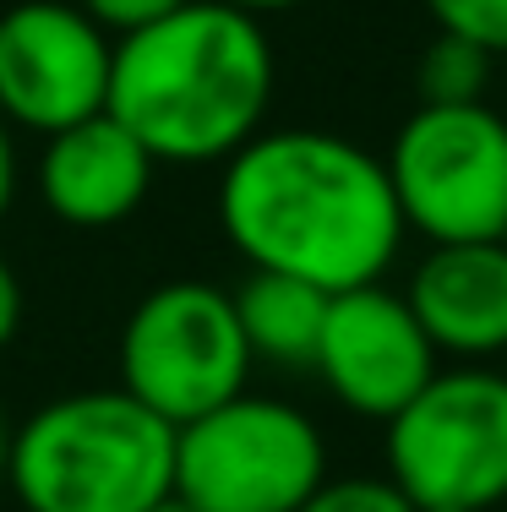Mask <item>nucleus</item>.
<instances>
[{
	"label": "nucleus",
	"mask_w": 507,
	"mask_h": 512,
	"mask_svg": "<svg viewBox=\"0 0 507 512\" xmlns=\"http://www.w3.org/2000/svg\"><path fill=\"white\" fill-rule=\"evenodd\" d=\"M273 71L262 17L186 0L164 22L115 39L104 109L159 164H224L268 120Z\"/></svg>",
	"instance_id": "obj_2"
},
{
	"label": "nucleus",
	"mask_w": 507,
	"mask_h": 512,
	"mask_svg": "<svg viewBox=\"0 0 507 512\" xmlns=\"http://www.w3.org/2000/svg\"><path fill=\"white\" fill-rule=\"evenodd\" d=\"M22 512H148L175 491V425L120 387L66 393L11 436Z\"/></svg>",
	"instance_id": "obj_3"
},
{
	"label": "nucleus",
	"mask_w": 507,
	"mask_h": 512,
	"mask_svg": "<svg viewBox=\"0 0 507 512\" xmlns=\"http://www.w3.org/2000/svg\"><path fill=\"white\" fill-rule=\"evenodd\" d=\"M93 22H99L110 39H126V33H142L153 22H164L169 11H180L186 0H77Z\"/></svg>",
	"instance_id": "obj_16"
},
{
	"label": "nucleus",
	"mask_w": 507,
	"mask_h": 512,
	"mask_svg": "<svg viewBox=\"0 0 507 512\" xmlns=\"http://www.w3.org/2000/svg\"><path fill=\"white\" fill-rule=\"evenodd\" d=\"M11 436H17V425L0 414V485H6V474H11Z\"/></svg>",
	"instance_id": "obj_20"
},
{
	"label": "nucleus",
	"mask_w": 507,
	"mask_h": 512,
	"mask_svg": "<svg viewBox=\"0 0 507 512\" xmlns=\"http://www.w3.org/2000/svg\"><path fill=\"white\" fill-rule=\"evenodd\" d=\"M420 512H464V507H420Z\"/></svg>",
	"instance_id": "obj_22"
},
{
	"label": "nucleus",
	"mask_w": 507,
	"mask_h": 512,
	"mask_svg": "<svg viewBox=\"0 0 507 512\" xmlns=\"http://www.w3.org/2000/svg\"><path fill=\"white\" fill-rule=\"evenodd\" d=\"M115 365L120 393H131L142 409H153L180 431L246 393V376L257 360L240 333L235 295L202 278H175L131 306Z\"/></svg>",
	"instance_id": "obj_4"
},
{
	"label": "nucleus",
	"mask_w": 507,
	"mask_h": 512,
	"mask_svg": "<svg viewBox=\"0 0 507 512\" xmlns=\"http://www.w3.org/2000/svg\"><path fill=\"white\" fill-rule=\"evenodd\" d=\"M11 197H17V148H11V126L0 120V218L11 213Z\"/></svg>",
	"instance_id": "obj_18"
},
{
	"label": "nucleus",
	"mask_w": 507,
	"mask_h": 512,
	"mask_svg": "<svg viewBox=\"0 0 507 512\" xmlns=\"http://www.w3.org/2000/svg\"><path fill=\"white\" fill-rule=\"evenodd\" d=\"M404 229L431 246L502 240L507 229V120L480 104H420L388 148Z\"/></svg>",
	"instance_id": "obj_7"
},
{
	"label": "nucleus",
	"mask_w": 507,
	"mask_h": 512,
	"mask_svg": "<svg viewBox=\"0 0 507 512\" xmlns=\"http://www.w3.org/2000/svg\"><path fill=\"white\" fill-rule=\"evenodd\" d=\"M502 246H507V229H502Z\"/></svg>",
	"instance_id": "obj_23"
},
{
	"label": "nucleus",
	"mask_w": 507,
	"mask_h": 512,
	"mask_svg": "<svg viewBox=\"0 0 507 512\" xmlns=\"http://www.w3.org/2000/svg\"><path fill=\"white\" fill-rule=\"evenodd\" d=\"M491 50L469 39H453V33H437V39L420 50L415 60V93L420 104H480L491 77Z\"/></svg>",
	"instance_id": "obj_13"
},
{
	"label": "nucleus",
	"mask_w": 507,
	"mask_h": 512,
	"mask_svg": "<svg viewBox=\"0 0 507 512\" xmlns=\"http://www.w3.org/2000/svg\"><path fill=\"white\" fill-rule=\"evenodd\" d=\"M328 480L311 414L240 393L175 431V491L197 512H300Z\"/></svg>",
	"instance_id": "obj_5"
},
{
	"label": "nucleus",
	"mask_w": 507,
	"mask_h": 512,
	"mask_svg": "<svg viewBox=\"0 0 507 512\" xmlns=\"http://www.w3.org/2000/svg\"><path fill=\"white\" fill-rule=\"evenodd\" d=\"M300 512H420L398 491L393 480H377V474H349V480H322L317 491L306 496Z\"/></svg>",
	"instance_id": "obj_15"
},
{
	"label": "nucleus",
	"mask_w": 507,
	"mask_h": 512,
	"mask_svg": "<svg viewBox=\"0 0 507 512\" xmlns=\"http://www.w3.org/2000/svg\"><path fill=\"white\" fill-rule=\"evenodd\" d=\"M328 300L317 284L289 273H257L235 289V316L240 333L251 344V360L289 365V371H311L322 344V322H328Z\"/></svg>",
	"instance_id": "obj_12"
},
{
	"label": "nucleus",
	"mask_w": 507,
	"mask_h": 512,
	"mask_svg": "<svg viewBox=\"0 0 507 512\" xmlns=\"http://www.w3.org/2000/svg\"><path fill=\"white\" fill-rule=\"evenodd\" d=\"M388 480L415 507L507 502V376L491 365L431 376L388 420Z\"/></svg>",
	"instance_id": "obj_6"
},
{
	"label": "nucleus",
	"mask_w": 507,
	"mask_h": 512,
	"mask_svg": "<svg viewBox=\"0 0 507 512\" xmlns=\"http://www.w3.org/2000/svg\"><path fill=\"white\" fill-rule=\"evenodd\" d=\"M148 512H197V507H191V502H186V496H180V491H169L164 502H153Z\"/></svg>",
	"instance_id": "obj_21"
},
{
	"label": "nucleus",
	"mask_w": 507,
	"mask_h": 512,
	"mask_svg": "<svg viewBox=\"0 0 507 512\" xmlns=\"http://www.w3.org/2000/svg\"><path fill=\"white\" fill-rule=\"evenodd\" d=\"M219 224L257 273H289L344 295L382 284L404 246L388 164L317 126L257 131L224 158Z\"/></svg>",
	"instance_id": "obj_1"
},
{
	"label": "nucleus",
	"mask_w": 507,
	"mask_h": 512,
	"mask_svg": "<svg viewBox=\"0 0 507 512\" xmlns=\"http://www.w3.org/2000/svg\"><path fill=\"white\" fill-rule=\"evenodd\" d=\"M311 371L333 387L344 409L388 425L437 376V344L426 338L404 295L382 284H360L328 300Z\"/></svg>",
	"instance_id": "obj_9"
},
{
	"label": "nucleus",
	"mask_w": 507,
	"mask_h": 512,
	"mask_svg": "<svg viewBox=\"0 0 507 512\" xmlns=\"http://www.w3.org/2000/svg\"><path fill=\"white\" fill-rule=\"evenodd\" d=\"M219 6H235V11H246V17H273V11H295V6H306V0H219Z\"/></svg>",
	"instance_id": "obj_19"
},
{
	"label": "nucleus",
	"mask_w": 507,
	"mask_h": 512,
	"mask_svg": "<svg viewBox=\"0 0 507 512\" xmlns=\"http://www.w3.org/2000/svg\"><path fill=\"white\" fill-rule=\"evenodd\" d=\"M437 33L469 39L491 55H507V0H420Z\"/></svg>",
	"instance_id": "obj_14"
},
{
	"label": "nucleus",
	"mask_w": 507,
	"mask_h": 512,
	"mask_svg": "<svg viewBox=\"0 0 507 512\" xmlns=\"http://www.w3.org/2000/svg\"><path fill=\"white\" fill-rule=\"evenodd\" d=\"M159 158L104 109L55 131L39 158V197L71 229H115L148 202Z\"/></svg>",
	"instance_id": "obj_10"
},
{
	"label": "nucleus",
	"mask_w": 507,
	"mask_h": 512,
	"mask_svg": "<svg viewBox=\"0 0 507 512\" xmlns=\"http://www.w3.org/2000/svg\"><path fill=\"white\" fill-rule=\"evenodd\" d=\"M17 327H22V284L11 273V262L0 256V349L17 338Z\"/></svg>",
	"instance_id": "obj_17"
},
{
	"label": "nucleus",
	"mask_w": 507,
	"mask_h": 512,
	"mask_svg": "<svg viewBox=\"0 0 507 512\" xmlns=\"http://www.w3.org/2000/svg\"><path fill=\"white\" fill-rule=\"evenodd\" d=\"M409 311L420 316L437 355L486 365L507 355V246L502 240H464L431 246L409 278Z\"/></svg>",
	"instance_id": "obj_11"
},
{
	"label": "nucleus",
	"mask_w": 507,
	"mask_h": 512,
	"mask_svg": "<svg viewBox=\"0 0 507 512\" xmlns=\"http://www.w3.org/2000/svg\"><path fill=\"white\" fill-rule=\"evenodd\" d=\"M115 39L77 0H22L0 17V120L55 131L104 115Z\"/></svg>",
	"instance_id": "obj_8"
}]
</instances>
